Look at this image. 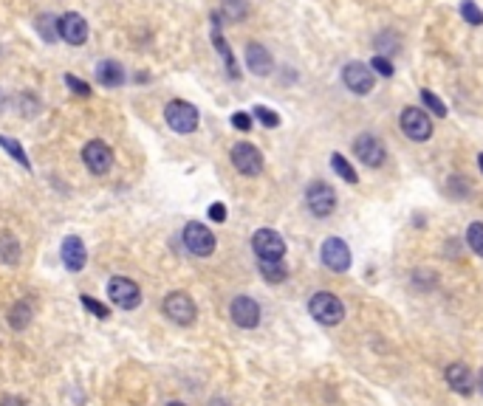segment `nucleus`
I'll list each match as a JSON object with an SVG mask.
<instances>
[{"label":"nucleus","mask_w":483,"mask_h":406,"mask_svg":"<svg viewBox=\"0 0 483 406\" xmlns=\"http://www.w3.org/2000/svg\"><path fill=\"white\" fill-rule=\"evenodd\" d=\"M308 311H311V316L319 325H328V327L331 325H339L345 319V305L334 294H328V291H317L311 296V302H308Z\"/></svg>","instance_id":"nucleus-1"},{"label":"nucleus","mask_w":483,"mask_h":406,"mask_svg":"<svg viewBox=\"0 0 483 406\" xmlns=\"http://www.w3.org/2000/svg\"><path fill=\"white\" fill-rule=\"evenodd\" d=\"M8 325L11 330H25L31 325V305L28 302H14L8 311Z\"/></svg>","instance_id":"nucleus-20"},{"label":"nucleus","mask_w":483,"mask_h":406,"mask_svg":"<svg viewBox=\"0 0 483 406\" xmlns=\"http://www.w3.org/2000/svg\"><path fill=\"white\" fill-rule=\"evenodd\" d=\"M54 25H57V23H54V17H51V14H42V17L37 20V31H40V34H42V37H45L48 42H54V40L59 37Z\"/></svg>","instance_id":"nucleus-30"},{"label":"nucleus","mask_w":483,"mask_h":406,"mask_svg":"<svg viewBox=\"0 0 483 406\" xmlns=\"http://www.w3.org/2000/svg\"><path fill=\"white\" fill-rule=\"evenodd\" d=\"M210 406H229V404H227L224 398H212V401H210Z\"/></svg>","instance_id":"nucleus-38"},{"label":"nucleus","mask_w":483,"mask_h":406,"mask_svg":"<svg viewBox=\"0 0 483 406\" xmlns=\"http://www.w3.org/2000/svg\"><path fill=\"white\" fill-rule=\"evenodd\" d=\"M421 102L427 105V110H430V113H436V116H447V105H444V102H441L433 91H427V88H424V91H421Z\"/></svg>","instance_id":"nucleus-27"},{"label":"nucleus","mask_w":483,"mask_h":406,"mask_svg":"<svg viewBox=\"0 0 483 406\" xmlns=\"http://www.w3.org/2000/svg\"><path fill=\"white\" fill-rule=\"evenodd\" d=\"M79 302H82V308H85V311H91L96 319H108V316H110L108 305H102V302H96V299H91V296H82Z\"/></svg>","instance_id":"nucleus-32"},{"label":"nucleus","mask_w":483,"mask_h":406,"mask_svg":"<svg viewBox=\"0 0 483 406\" xmlns=\"http://www.w3.org/2000/svg\"><path fill=\"white\" fill-rule=\"evenodd\" d=\"M246 0H224V14L229 20H243L246 17Z\"/></svg>","instance_id":"nucleus-31"},{"label":"nucleus","mask_w":483,"mask_h":406,"mask_svg":"<svg viewBox=\"0 0 483 406\" xmlns=\"http://www.w3.org/2000/svg\"><path fill=\"white\" fill-rule=\"evenodd\" d=\"M232 164L241 175H260L263 173V153L254 144L241 141L232 147Z\"/></svg>","instance_id":"nucleus-13"},{"label":"nucleus","mask_w":483,"mask_h":406,"mask_svg":"<svg viewBox=\"0 0 483 406\" xmlns=\"http://www.w3.org/2000/svg\"><path fill=\"white\" fill-rule=\"evenodd\" d=\"M210 220L212 223H224L227 220V206L224 203H212L210 206Z\"/></svg>","instance_id":"nucleus-36"},{"label":"nucleus","mask_w":483,"mask_h":406,"mask_svg":"<svg viewBox=\"0 0 483 406\" xmlns=\"http://www.w3.org/2000/svg\"><path fill=\"white\" fill-rule=\"evenodd\" d=\"M0 260H6V262H11V265L20 260V243H17V237H11L8 231L0 234Z\"/></svg>","instance_id":"nucleus-24"},{"label":"nucleus","mask_w":483,"mask_h":406,"mask_svg":"<svg viewBox=\"0 0 483 406\" xmlns=\"http://www.w3.org/2000/svg\"><path fill=\"white\" fill-rule=\"evenodd\" d=\"M331 167H334V173H336L342 181H348V184H359L356 170L351 167V161H348L342 153H334V156H331Z\"/></svg>","instance_id":"nucleus-22"},{"label":"nucleus","mask_w":483,"mask_h":406,"mask_svg":"<svg viewBox=\"0 0 483 406\" xmlns=\"http://www.w3.org/2000/svg\"><path fill=\"white\" fill-rule=\"evenodd\" d=\"M467 243H470V248L483 257V223H470V228H467Z\"/></svg>","instance_id":"nucleus-26"},{"label":"nucleus","mask_w":483,"mask_h":406,"mask_svg":"<svg viewBox=\"0 0 483 406\" xmlns=\"http://www.w3.org/2000/svg\"><path fill=\"white\" fill-rule=\"evenodd\" d=\"M319 257H322V265H328V268L336 271V274H342V271L351 268V248H348V243L339 240V237H328V240L322 243Z\"/></svg>","instance_id":"nucleus-10"},{"label":"nucleus","mask_w":483,"mask_h":406,"mask_svg":"<svg viewBox=\"0 0 483 406\" xmlns=\"http://www.w3.org/2000/svg\"><path fill=\"white\" fill-rule=\"evenodd\" d=\"M0 406H25V401L17 398V395H3V398H0Z\"/></svg>","instance_id":"nucleus-37"},{"label":"nucleus","mask_w":483,"mask_h":406,"mask_svg":"<svg viewBox=\"0 0 483 406\" xmlns=\"http://www.w3.org/2000/svg\"><path fill=\"white\" fill-rule=\"evenodd\" d=\"M353 153H356V158H359L362 164H368V167H382L385 158H387L385 144H382L376 136H370V133H362V136L353 141Z\"/></svg>","instance_id":"nucleus-14"},{"label":"nucleus","mask_w":483,"mask_h":406,"mask_svg":"<svg viewBox=\"0 0 483 406\" xmlns=\"http://www.w3.org/2000/svg\"><path fill=\"white\" fill-rule=\"evenodd\" d=\"M57 34H59V40H65L68 45H85V40H88V23H85L82 14L68 11V14H62V17L57 20Z\"/></svg>","instance_id":"nucleus-11"},{"label":"nucleus","mask_w":483,"mask_h":406,"mask_svg":"<svg viewBox=\"0 0 483 406\" xmlns=\"http://www.w3.org/2000/svg\"><path fill=\"white\" fill-rule=\"evenodd\" d=\"M0 147H3V150H6V153H8V156H11L14 161H17V164H23L25 170L31 167V161H28L25 150H23V147H20V141H14L11 136H0Z\"/></svg>","instance_id":"nucleus-25"},{"label":"nucleus","mask_w":483,"mask_h":406,"mask_svg":"<svg viewBox=\"0 0 483 406\" xmlns=\"http://www.w3.org/2000/svg\"><path fill=\"white\" fill-rule=\"evenodd\" d=\"M305 203H308V211L314 217H328L336 209V192L325 181H314L305 190Z\"/></svg>","instance_id":"nucleus-6"},{"label":"nucleus","mask_w":483,"mask_h":406,"mask_svg":"<svg viewBox=\"0 0 483 406\" xmlns=\"http://www.w3.org/2000/svg\"><path fill=\"white\" fill-rule=\"evenodd\" d=\"M251 113H254V119H257L263 127H277V124H280V116H277L271 108H263V105H257Z\"/></svg>","instance_id":"nucleus-29"},{"label":"nucleus","mask_w":483,"mask_h":406,"mask_svg":"<svg viewBox=\"0 0 483 406\" xmlns=\"http://www.w3.org/2000/svg\"><path fill=\"white\" fill-rule=\"evenodd\" d=\"M444 378H447L450 390L458 393V395H470L475 390V381H472V376H470V370L464 364H450L444 370Z\"/></svg>","instance_id":"nucleus-18"},{"label":"nucleus","mask_w":483,"mask_h":406,"mask_svg":"<svg viewBox=\"0 0 483 406\" xmlns=\"http://www.w3.org/2000/svg\"><path fill=\"white\" fill-rule=\"evenodd\" d=\"M96 79L105 88H119V85H125V68L119 62H113V59H102L96 65Z\"/></svg>","instance_id":"nucleus-19"},{"label":"nucleus","mask_w":483,"mask_h":406,"mask_svg":"<svg viewBox=\"0 0 483 406\" xmlns=\"http://www.w3.org/2000/svg\"><path fill=\"white\" fill-rule=\"evenodd\" d=\"M184 245L190 248V254L195 257H210L215 251V234L204 226V223H187L184 226Z\"/></svg>","instance_id":"nucleus-9"},{"label":"nucleus","mask_w":483,"mask_h":406,"mask_svg":"<svg viewBox=\"0 0 483 406\" xmlns=\"http://www.w3.org/2000/svg\"><path fill=\"white\" fill-rule=\"evenodd\" d=\"M478 390L483 393V370H481V376H478Z\"/></svg>","instance_id":"nucleus-39"},{"label":"nucleus","mask_w":483,"mask_h":406,"mask_svg":"<svg viewBox=\"0 0 483 406\" xmlns=\"http://www.w3.org/2000/svg\"><path fill=\"white\" fill-rule=\"evenodd\" d=\"M402 130L410 141H427L433 136V122L421 108H404L402 110Z\"/></svg>","instance_id":"nucleus-8"},{"label":"nucleus","mask_w":483,"mask_h":406,"mask_svg":"<svg viewBox=\"0 0 483 406\" xmlns=\"http://www.w3.org/2000/svg\"><path fill=\"white\" fill-rule=\"evenodd\" d=\"M65 85L76 93V96H91V85L88 82H82L79 76H74V74H65Z\"/></svg>","instance_id":"nucleus-33"},{"label":"nucleus","mask_w":483,"mask_h":406,"mask_svg":"<svg viewBox=\"0 0 483 406\" xmlns=\"http://www.w3.org/2000/svg\"><path fill=\"white\" fill-rule=\"evenodd\" d=\"M108 296L122 311H133V308L142 305V288L133 279H127V277H113L108 282Z\"/></svg>","instance_id":"nucleus-4"},{"label":"nucleus","mask_w":483,"mask_h":406,"mask_svg":"<svg viewBox=\"0 0 483 406\" xmlns=\"http://www.w3.org/2000/svg\"><path fill=\"white\" fill-rule=\"evenodd\" d=\"M164 119H167V124H170L176 133H181V136L198 130V110H195V105H190V102H184V99H173V102L164 108Z\"/></svg>","instance_id":"nucleus-2"},{"label":"nucleus","mask_w":483,"mask_h":406,"mask_svg":"<svg viewBox=\"0 0 483 406\" xmlns=\"http://www.w3.org/2000/svg\"><path fill=\"white\" fill-rule=\"evenodd\" d=\"M85 262H88L85 243H82L79 237H65V240H62V265H65L71 274H76V271L85 268Z\"/></svg>","instance_id":"nucleus-16"},{"label":"nucleus","mask_w":483,"mask_h":406,"mask_svg":"<svg viewBox=\"0 0 483 406\" xmlns=\"http://www.w3.org/2000/svg\"><path fill=\"white\" fill-rule=\"evenodd\" d=\"M373 71H370V65H365V62H348L345 68H342V82H345V88L351 91V93H356V96H368L370 91H373Z\"/></svg>","instance_id":"nucleus-7"},{"label":"nucleus","mask_w":483,"mask_h":406,"mask_svg":"<svg viewBox=\"0 0 483 406\" xmlns=\"http://www.w3.org/2000/svg\"><path fill=\"white\" fill-rule=\"evenodd\" d=\"M167 406H187V404H178V401H173V404H167Z\"/></svg>","instance_id":"nucleus-41"},{"label":"nucleus","mask_w":483,"mask_h":406,"mask_svg":"<svg viewBox=\"0 0 483 406\" xmlns=\"http://www.w3.org/2000/svg\"><path fill=\"white\" fill-rule=\"evenodd\" d=\"M229 316H232V322L238 327L251 330V327L260 325V305L251 296H235L232 305H229Z\"/></svg>","instance_id":"nucleus-15"},{"label":"nucleus","mask_w":483,"mask_h":406,"mask_svg":"<svg viewBox=\"0 0 483 406\" xmlns=\"http://www.w3.org/2000/svg\"><path fill=\"white\" fill-rule=\"evenodd\" d=\"M260 274H263L266 282H283L288 277L283 260H260Z\"/></svg>","instance_id":"nucleus-23"},{"label":"nucleus","mask_w":483,"mask_h":406,"mask_svg":"<svg viewBox=\"0 0 483 406\" xmlns=\"http://www.w3.org/2000/svg\"><path fill=\"white\" fill-rule=\"evenodd\" d=\"M164 316L170 319V322H176V325H193L195 322V316H198V308H195V302H193V296L190 294H184V291H173V294H167L164 296Z\"/></svg>","instance_id":"nucleus-3"},{"label":"nucleus","mask_w":483,"mask_h":406,"mask_svg":"<svg viewBox=\"0 0 483 406\" xmlns=\"http://www.w3.org/2000/svg\"><path fill=\"white\" fill-rule=\"evenodd\" d=\"M212 40H215V48H218V54L224 57V62H227V71H229V76H241V71H238V65H235V57H232V51H229V45H227V40L221 37V31H218V25L212 28Z\"/></svg>","instance_id":"nucleus-21"},{"label":"nucleus","mask_w":483,"mask_h":406,"mask_svg":"<svg viewBox=\"0 0 483 406\" xmlns=\"http://www.w3.org/2000/svg\"><path fill=\"white\" fill-rule=\"evenodd\" d=\"M82 161L93 175H105L113 167V150L105 141H88L82 147Z\"/></svg>","instance_id":"nucleus-12"},{"label":"nucleus","mask_w":483,"mask_h":406,"mask_svg":"<svg viewBox=\"0 0 483 406\" xmlns=\"http://www.w3.org/2000/svg\"><path fill=\"white\" fill-rule=\"evenodd\" d=\"M370 68H373V74H379V76H393V62H390L387 57H373V59H370Z\"/></svg>","instance_id":"nucleus-34"},{"label":"nucleus","mask_w":483,"mask_h":406,"mask_svg":"<svg viewBox=\"0 0 483 406\" xmlns=\"http://www.w3.org/2000/svg\"><path fill=\"white\" fill-rule=\"evenodd\" d=\"M478 167H481V173H483V153L478 156Z\"/></svg>","instance_id":"nucleus-40"},{"label":"nucleus","mask_w":483,"mask_h":406,"mask_svg":"<svg viewBox=\"0 0 483 406\" xmlns=\"http://www.w3.org/2000/svg\"><path fill=\"white\" fill-rule=\"evenodd\" d=\"M461 14H464V20H467L470 25H481L483 23V11L478 8L475 0H464V3H461Z\"/></svg>","instance_id":"nucleus-28"},{"label":"nucleus","mask_w":483,"mask_h":406,"mask_svg":"<svg viewBox=\"0 0 483 406\" xmlns=\"http://www.w3.org/2000/svg\"><path fill=\"white\" fill-rule=\"evenodd\" d=\"M232 127H235V130H241V133H249V130H251V116H249V113H235V116H232Z\"/></svg>","instance_id":"nucleus-35"},{"label":"nucleus","mask_w":483,"mask_h":406,"mask_svg":"<svg viewBox=\"0 0 483 406\" xmlns=\"http://www.w3.org/2000/svg\"><path fill=\"white\" fill-rule=\"evenodd\" d=\"M246 65H249V71H251L254 76H268L271 68H274L271 54H268L260 42H249V45H246Z\"/></svg>","instance_id":"nucleus-17"},{"label":"nucleus","mask_w":483,"mask_h":406,"mask_svg":"<svg viewBox=\"0 0 483 406\" xmlns=\"http://www.w3.org/2000/svg\"><path fill=\"white\" fill-rule=\"evenodd\" d=\"M251 248L257 260H283L285 254V240L274 228H257L251 234Z\"/></svg>","instance_id":"nucleus-5"}]
</instances>
